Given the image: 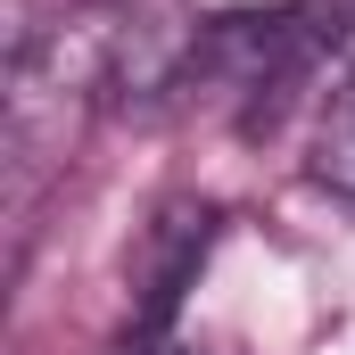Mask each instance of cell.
I'll list each match as a JSON object with an SVG mask.
<instances>
[{"instance_id": "1", "label": "cell", "mask_w": 355, "mask_h": 355, "mask_svg": "<svg viewBox=\"0 0 355 355\" xmlns=\"http://www.w3.org/2000/svg\"><path fill=\"white\" fill-rule=\"evenodd\" d=\"M297 58H306V83L331 91L355 75V0H297Z\"/></svg>"}, {"instance_id": "3", "label": "cell", "mask_w": 355, "mask_h": 355, "mask_svg": "<svg viewBox=\"0 0 355 355\" xmlns=\"http://www.w3.org/2000/svg\"><path fill=\"white\" fill-rule=\"evenodd\" d=\"M166 355H207V347H166Z\"/></svg>"}, {"instance_id": "2", "label": "cell", "mask_w": 355, "mask_h": 355, "mask_svg": "<svg viewBox=\"0 0 355 355\" xmlns=\"http://www.w3.org/2000/svg\"><path fill=\"white\" fill-rule=\"evenodd\" d=\"M314 182L355 198V75L322 99V124H314Z\"/></svg>"}]
</instances>
